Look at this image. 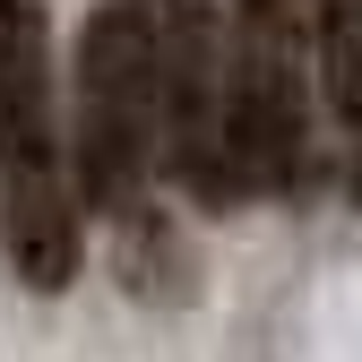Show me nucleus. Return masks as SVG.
<instances>
[{
    "label": "nucleus",
    "instance_id": "1",
    "mask_svg": "<svg viewBox=\"0 0 362 362\" xmlns=\"http://www.w3.org/2000/svg\"><path fill=\"white\" fill-rule=\"evenodd\" d=\"M78 181H69V121L52 78V9L0 0V259L26 293L78 285Z\"/></svg>",
    "mask_w": 362,
    "mask_h": 362
},
{
    "label": "nucleus",
    "instance_id": "2",
    "mask_svg": "<svg viewBox=\"0 0 362 362\" xmlns=\"http://www.w3.org/2000/svg\"><path fill=\"white\" fill-rule=\"evenodd\" d=\"M156 173V78H147V26L139 0H104L78 26V129H69V181L78 207L104 224H139Z\"/></svg>",
    "mask_w": 362,
    "mask_h": 362
},
{
    "label": "nucleus",
    "instance_id": "3",
    "mask_svg": "<svg viewBox=\"0 0 362 362\" xmlns=\"http://www.w3.org/2000/svg\"><path fill=\"white\" fill-rule=\"evenodd\" d=\"M310 26L302 0L224 9V129H233L242 199H276L310 164Z\"/></svg>",
    "mask_w": 362,
    "mask_h": 362
},
{
    "label": "nucleus",
    "instance_id": "4",
    "mask_svg": "<svg viewBox=\"0 0 362 362\" xmlns=\"http://www.w3.org/2000/svg\"><path fill=\"white\" fill-rule=\"evenodd\" d=\"M156 78V173L190 207H242L233 129H224V9L216 0H139Z\"/></svg>",
    "mask_w": 362,
    "mask_h": 362
},
{
    "label": "nucleus",
    "instance_id": "5",
    "mask_svg": "<svg viewBox=\"0 0 362 362\" xmlns=\"http://www.w3.org/2000/svg\"><path fill=\"white\" fill-rule=\"evenodd\" d=\"M310 26V78L345 129H362V0H302Z\"/></svg>",
    "mask_w": 362,
    "mask_h": 362
},
{
    "label": "nucleus",
    "instance_id": "6",
    "mask_svg": "<svg viewBox=\"0 0 362 362\" xmlns=\"http://www.w3.org/2000/svg\"><path fill=\"white\" fill-rule=\"evenodd\" d=\"M354 190H362V173H354Z\"/></svg>",
    "mask_w": 362,
    "mask_h": 362
}]
</instances>
